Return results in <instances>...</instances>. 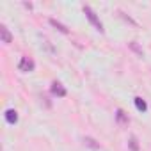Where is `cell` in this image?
I'll return each instance as SVG.
<instances>
[{"instance_id": "cell-8", "label": "cell", "mask_w": 151, "mask_h": 151, "mask_svg": "<svg viewBox=\"0 0 151 151\" xmlns=\"http://www.w3.org/2000/svg\"><path fill=\"white\" fill-rule=\"evenodd\" d=\"M84 142H86V146H89L91 149H100V144H98L94 139H91V137H86Z\"/></svg>"}, {"instance_id": "cell-10", "label": "cell", "mask_w": 151, "mask_h": 151, "mask_svg": "<svg viewBox=\"0 0 151 151\" xmlns=\"http://www.w3.org/2000/svg\"><path fill=\"white\" fill-rule=\"evenodd\" d=\"M128 144H130V149H132V151H139V144H137V137H135V135L130 137V142H128Z\"/></svg>"}, {"instance_id": "cell-1", "label": "cell", "mask_w": 151, "mask_h": 151, "mask_svg": "<svg viewBox=\"0 0 151 151\" xmlns=\"http://www.w3.org/2000/svg\"><path fill=\"white\" fill-rule=\"evenodd\" d=\"M84 13H86V16H87V20L96 27V30H100V32H103V23L100 22V18L96 16V13L89 7V6H84Z\"/></svg>"}, {"instance_id": "cell-6", "label": "cell", "mask_w": 151, "mask_h": 151, "mask_svg": "<svg viewBox=\"0 0 151 151\" xmlns=\"http://www.w3.org/2000/svg\"><path fill=\"white\" fill-rule=\"evenodd\" d=\"M116 119H117V123H121V124H128V123H130L128 116H126L121 109H117V112H116Z\"/></svg>"}, {"instance_id": "cell-9", "label": "cell", "mask_w": 151, "mask_h": 151, "mask_svg": "<svg viewBox=\"0 0 151 151\" xmlns=\"http://www.w3.org/2000/svg\"><path fill=\"white\" fill-rule=\"evenodd\" d=\"M50 25H53V27H55V29H59L60 32H64V34H68V29H66V27H64L62 23H59L57 20H53V18H50Z\"/></svg>"}, {"instance_id": "cell-7", "label": "cell", "mask_w": 151, "mask_h": 151, "mask_svg": "<svg viewBox=\"0 0 151 151\" xmlns=\"http://www.w3.org/2000/svg\"><path fill=\"white\" fill-rule=\"evenodd\" d=\"M133 103H135V107H137V110H140V112H146L147 110V105H146V101L142 100V98H133Z\"/></svg>"}, {"instance_id": "cell-2", "label": "cell", "mask_w": 151, "mask_h": 151, "mask_svg": "<svg viewBox=\"0 0 151 151\" xmlns=\"http://www.w3.org/2000/svg\"><path fill=\"white\" fill-rule=\"evenodd\" d=\"M18 68H20V71H23V73H30V71H34L36 64H34V60H32L30 57H22Z\"/></svg>"}, {"instance_id": "cell-5", "label": "cell", "mask_w": 151, "mask_h": 151, "mask_svg": "<svg viewBox=\"0 0 151 151\" xmlns=\"http://www.w3.org/2000/svg\"><path fill=\"white\" fill-rule=\"evenodd\" d=\"M0 32H2V41L4 43H11L13 41V36H11V32L7 30L6 25H0Z\"/></svg>"}, {"instance_id": "cell-11", "label": "cell", "mask_w": 151, "mask_h": 151, "mask_svg": "<svg viewBox=\"0 0 151 151\" xmlns=\"http://www.w3.org/2000/svg\"><path fill=\"white\" fill-rule=\"evenodd\" d=\"M130 48H132L133 52H137V53H139V55L142 57V53H144V52H142V48H140V46H139V45H137L135 41H132V43H130Z\"/></svg>"}, {"instance_id": "cell-3", "label": "cell", "mask_w": 151, "mask_h": 151, "mask_svg": "<svg viewBox=\"0 0 151 151\" xmlns=\"http://www.w3.org/2000/svg\"><path fill=\"white\" fill-rule=\"evenodd\" d=\"M52 93H53L55 96H59V98H64V96H66V89H64L59 82H53V84H52Z\"/></svg>"}, {"instance_id": "cell-4", "label": "cell", "mask_w": 151, "mask_h": 151, "mask_svg": "<svg viewBox=\"0 0 151 151\" xmlns=\"http://www.w3.org/2000/svg\"><path fill=\"white\" fill-rule=\"evenodd\" d=\"M6 121H7L9 124H14V123L18 121V112H16V110H13V109L6 110Z\"/></svg>"}]
</instances>
